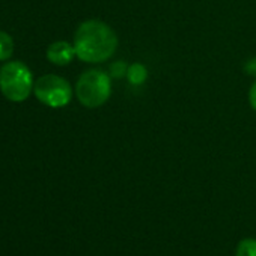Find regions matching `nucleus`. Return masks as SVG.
Returning a JSON list of instances; mask_svg holds the SVG:
<instances>
[{"mask_svg": "<svg viewBox=\"0 0 256 256\" xmlns=\"http://www.w3.org/2000/svg\"><path fill=\"white\" fill-rule=\"evenodd\" d=\"M235 256H256V240L254 238H244L236 246Z\"/></svg>", "mask_w": 256, "mask_h": 256, "instance_id": "8", "label": "nucleus"}, {"mask_svg": "<svg viewBox=\"0 0 256 256\" xmlns=\"http://www.w3.org/2000/svg\"><path fill=\"white\" fill-rule=\"evenodd\" d=\"M14 53V41L10 34L0 30V60H8Z\"/></svg>", "mask_w": 256, "mask_h": 256, "instance_id": "7", "label": "nucleus"}, {"mask_svg": "<svg viewBox=\"0 0 256 256\" xmlns=\"http://www.w3.org/2000/svg\"><path fill=\"white\" fill-rule=\"evenodd\" d=\"M126 71H128V66L124 62H114L110 66V76L116 77V78H119L122 76H126Z\"/></svg>", "mask_w": 256, "mask_h": 256, "instance_id": "9", "label": "nucleus"}, {"mask_svg": "<svg viewBox=\"0 0 256 256\" xmlns=\"http://www.w3.org/2000/svg\"><path fill=\"white\" fill-rule=\"evenodd\" d=\"M146 68L140 64H133L128 66V71H126V77H128V82L132 84H142L145 80H146Z\"/></svg>", "mask_w": 256, "mask_h": 256, "instance_id": "6", "label": "nucleus"}, {"mask_svg": "<svg viewBox=\"0 0 256 256\" xmlns=\"http://www.w3.org/2000/svg\"><path fill=\"white\" fill-rule=\"evenodd\" d=\"M34 94L40 102L53 108L65 107L72 98L71 84L64 77L54 74L40 77L34 84Z\"/></svg>", "mask_w": 256, "mask_h": 256, "instance_id": "4", "label": "nucleus"}, {"mask_svg": "<svg viewBox=\"0 0 256 256\" xmlns=\"http://www.w3.org/2000/svg\"><path fill=\"white\" fill-rule=\"evenodd\" d=\"M246 70H247V72H248V74L256 76V59L248 60V62H247V65H246Z\"/></svg>", "mask_w": 256, "mask_h": 256, "instance_id": "11", "label": "nucleus"}, {"mask_svg": "<svg viewBox=\"0 0 256 256\" xmlns=\"http://www.w3.org/2000/svg\"><path fill=\"white\" fill-rule=\"evenodd\" d=\"M76 56V48L66 41H56L47 48V59L59 66L68 65Z\"/></svg>", "mask_w": 256, "mask_h": 256, "instance_id": "5", "label": "nucleus"}, {"mask_svg": "<svg viewBox=\"0 0 256 256\" xmlns=\"http://www.w3.org/2000/svg\"><path fill=\"white\" fill-rule=\"evenodd\" d=\"M118 47L116 34L100 20L82 23L74 35L76 56L88 64H100L110 59Z\"/></svg>", "mask_w": 256, "mask_h": 256, "instance_id": "1", "label": "nucleus"}, {"mask_svg": "<svg viewBox=\"0 0 256 256\" xmlns=\"http://www.w3.org/2000/svg\"><path fill=\"white\" fill-rule=\"evenodd\" d=\"M34 77L29 66L20 60H12L0 68V90L12 102H22L34 90Z\"/></svg>", "mask_w": 256, "mask_h": 256, "instance_id": "2", "label": "nucleus"}, {"mask_svg": "<svg viewBox=\"0 0 256 256\" xmlns=\"http://www.w3.org/2000/svg\"><path fill=\"white\" fill-rule=\"evenodd\" d=\"M248 100H250V106L256 110V82L252 84L250 92H248Z\"/></svg>", "mask_w": 256, "mask_h": 256, "instance_id": "10", "label": "nucleus"}, {"mask_svg": "<svg viewBox=\"0 0 256 256\" xmlns=\"http://www.w3.org/2000/svg\"><path fill=\"white\" fill-rule=\"evenodd\" d=\"M110 77L101 70L84 71L76 84V95L78 101L89 108L102 106L110 96Z\"/></svg>", "mask_w": 256, "mask_h": 256, "instance_id": "3", "label": "nucleus"}]
</instances>
